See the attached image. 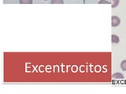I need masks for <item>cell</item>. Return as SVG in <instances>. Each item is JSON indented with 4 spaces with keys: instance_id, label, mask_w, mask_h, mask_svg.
<instances>
[{
    "instance_id": "1",
    "label": "cell",
    "mask_w": 126,
    "mask_h": 94,
    "mask_svg": "<svg viewBox=\"0 0 126 94\" xmlns=\"http://www.w3.org/2000/svg\"><path fill=\"white\" fill-rule=\"evenodd\" d=\"M121 24V19L117 16H112L111 17V25L113 27H117Z\"/></svg>"
},
{
    "instance_id": "2",
    "label": "cell",
    "mask_w": 126,
    "mask_h": 94,
    "mask_svg": "<svg viewBox=\"0 0 126 94\" xmlns=\"http://www.w3.org/2000/svg\"><path fill=\"white\" fill-rule=\"evenodd\" d=\"M113 78H116V79H123L124 78V75L120 72H116L114 73L112 75Z\"/></svg>"
},
{
    "instance_id": "3",
    "label": "cell",
    "mask_w": 126,
    "mask_h": 94,
    "mask_svg": "<svg viewBox=\"0 0 126 94\" xmlns=\"http://www.w3.org/2000/svg\"><path fill=\"white\" fill-rule=\"evenodd\" d=\"M111 42L112 43H114V44H117L120 42V39H119V37L117 36L116 35H111Z\"/></svg>"
},
{
    "instance_id": "4",
    "label": "cell",
    "mask_w": 126,
    "mask_h": 94,
    "mask_svg": "<svg viewBox=\"0 0 126 94\" xmlns=\"http://www.w3.org/2000/svg\"><path fill=\"white\" fill-rule=\"evenodd\" d=\"M19 2L21 4H32V0H19Z\"/></svg>"
},
{
    "instance_id": "5",
    "label": "cell",
    "mask_w": 126,
    "mask_h": 94,
    "mask_svg": "<svg viewBox=\"0 0 126 94\" xmlns=\"http://www.w3.org/2000/svg\"><path fill=\"white\" fill-rule=\"evenodd\" d=\"M121 68L124 70V71H126V60H122L121 63Z\"/></svg>"
},
{
    "instance_id": "6",
    "label": "cell",
    "mask_w": 126,
    "mask_h": 94,
    "mask_svg": "<svg viewBox=\"0 0 126 94\" xmlns=\"http://www.w3.org/2000/svg\"><path fill=\"white\" fill-rule=\"evenodd\" d=\"M51 4H63L64 0H51Z\"/></svg>"
},
{
    "instance_id": "7",
    "label": "cell",
    "mask_w": 126,
    "mask_h": 94,
    "mask_svg": "<svg viewBox=\"0 0 126 94\" xmlns=\"http://www.w3.org/2000/svg\"><path fill=\"white\" fill-rule=\"evenodd\" d=\"M119 4V0H112V8H116Z\"/></svg>"
},
{
    "instance_id": "8",
    "label": "cell",
    "mask_w": 126,
    "mask_h": 94,
    "mask_svg": "<svg viewBox=\"0 0 126 94\" xmlns=\"http://www.w3.org/2000/svg\"><path fill=\"white\" fill-rule=\"evenodd\" d=\"M111 2L109 1H104V0H101V1L98 2V4H110Z\"/></svg>"
},
{
    "instance_id": "9",
    "label": "cell",
    "mask_w": 126,
    "mask_h": 94,
    "mask_svg": "<svg viewBox=\"0 0 126 94\" xmlns=\"http://www.w3.org/2000/svg\"><path fill=\"white\" fill-rule=\"evenodd\" d=\"M83 2H84V3H85L86 2V0H83Z\"/></svg>"
},
{
    "instance_id": "10",
    "label": "cell",
    "mask_w": 126,
    "mask_h": 94,
    "mask_svg": "<svg viewBox=\"0 0 126 94\" xmlns=\"http://www.w3.org/2000/svg\"><path fill=\"white\" fill-rule=\"evenodd\" d=\"M44 1H47V0H44Z\"/></svg>"
}]
</instances>
